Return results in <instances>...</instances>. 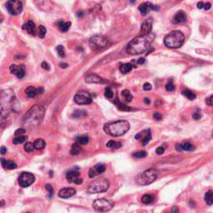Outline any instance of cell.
Here are the masks:
<instances>
[{
    "instance_id": "2",
    "label": "cell",
    "mask_w": 213,
    "mask_h": 213,
    "mask_svg": "<svg viewBox=\"0 0 213 213\" xmlns=\"http://www.w3.org/2000/svg\"><path fill=\"white\" fill-rule=\"evenodd\" d=\"M150 39L147 38V35H141L136 37L131 41L127 46V52L130 54H141L147 51L148 48Z\"/></svg>"
},
{
    "instance_id": "56",
    "label": "cell",
    "mask_w": 213,
    "mask_h": 213,
    "mask_svg": "<svg viewBox=\"0 0 213 213\" xmlns=\"http://www.w3.org/2000/svg\"><path fill=\"white\" fill-rule=\"evenodd\" d=\"M82 182H83V181H82V179L79 178V177H78V178L76 179V180H75V182H73V183H75V184L79 185V184H82Z\"/></svg>"
},
{
    "instance_id": "47",
    "label": "cell",
    "mask_w": 213,
    "mask_h": 213,
    "mask_svg": "<svg viewBox=\"0 0 213 213\" xmlns=\"http://www.w3.org/2000/svg\"><path fill=\"white\" fill-rule=\"evenodd\" d=\"M153 118L156 120V121H160L161 120V118H162V115H161L160 112H156L153 113Z\"/></svg>"
},
{
    "instance_id": "6",
    "label": "cell",
    "mask_w": 213,
    "mask_h": 213,
    "mask_svg": "<svg viewBox=\"0 0 213 213\" xmlns=\"http://www.w3.org/2000/svg\"><path fill=\"white\" fill-rule=\"evenodd\" d=\"M109 188V182L105 178H99L91 182L87 187V191L89 194H96L105 192Z\"/></svg>"
},
{
    "instance_id": "3",
    "label": "cell",
    "mask_w": 213,
    "mask_h": 213,
    "mask_svg": "<svg viewBox=\"0 0 213 213\" xmlns=\"http://www.w3.org/2000/svg\"><path fill=\"white\" fill-rule=\"evenodd\" d=\"M130 128L129 122L126 120H118L105 124L104 131L112 137H121L128 132Z\"/></svg>"
},
{
    "instance_id": "40",
    "label": "cell",
    "mask_w": 213,
    "mask_h": 213,
    "mask_svg": "<svg viewBox=\"0 0 213 213\" xmlns=\"http://www.w3.org/2000/svg\"><path fill=\"white\" fill-rule=\"evenodd\" d=\"M147 156V152L145 151H140V152H136L133 154V156L136 158H144Z\"/></svg>"
},
{
    "instance_id": "44",
    "label": "cell",
    "mask_w": 213,
    "mask_h": 213,
    "mask_svg": "<svg viewBox=\"0 0 213 213\" xmlns=\"http://www.w3.org/2000/svg\"><path fill=\"white\" fill-rule=\"evenodd\" d=\"M166 89L168 92H172V91H173L175 89V85L173 84L171 81H169L167 83V85H166Z\"/></svg>"
},
{
    "instance_id": "30",
    "label": "cell",
    "mask_w": 213,
    "mask_h": 213,
    "mask_svg": "<svg viewBox=\"0 0 213 213\" xmlns=\"http://www.w3.org/2000/svg\"><path fill=\"white\" fill-rule=\"evenodd\" d=\"M204 200H205V202L209 206L213 205V191H208L205 195Z\"/></svg>"
},
{
    "instance_id": "19",
    "label": "cell",
    "mask_w": 213,
    "mask_h": 213,
    "mask_svg": "<svg viewBox=\"0 0 213 213\" xmlns=\"http://www.w3.org/2000/svg\"><path fill=\"white\" fill-rule=\"evenodd\" d=\"M85 81L88 83H98V84H100V83H103L104 82L103 79L95 73H89V74L87 75L86 78H85Z\"/></svg>"
},
{
    "instance_id": "13",
    "label": "cell",
    "mask_w": 213,
    "mask_h": 213,
    "mask_svg": "<svg viewBox=\"0 0 213 213\" xmlns=\"http://www.w3.org/2000/svg\"><path fill=\"white\" fill-rule=\"evenodd\" d=\"M152 9V10H155V11H157L160 9V7L158 6H155L153 4H152L151 3L149 2H147V3H141L138 7V10L140 11V13H142V15H147L148 13V12Z\"/></svg>"
},
{
    "instance_id": "17",
    "label": "cell",
    "mask_w": 213,
    "mask_h": 213,
    "mask_svg": "<svg viewBox=\"0 0 213 213\" xmlns=\"http://www.w3.org/2000/svg\"><path fill=\"white\" fill-rule=\"evenodd\" d=\"M152 29V18L146 19L143 23H142V28H141V32L142 35H149V34Z\"/></svg>"
},
{
    "instance_id": "8",
    "label": "cell",
    "mask_w": 213,
    "mask_h": 213,
    "mask_svg": "<svg viewBox=\"0 0 213 213\" xmlns=\"http://www.w3.org/2000/svg\"><path fill=\"white\" fill-rule=\"evenodd\" d=\"M89 44L93 50L99 51L108 46L109 41L106 37H104L103 35H94L90 38Z\"/></svg>"
},
{
    "instance_id": "59",
    "label": "cell",
    "mask_w": 213,
    "mask_h": 213,
    "mask_svg": "<svg viewBox=\"0 0 213 213\" xmlns=\"http://www.w3.org/2000/svg\"><path fill=\"white\" fill-rule=\"evenodd\" d=\"M144 63H145V58H139L138 61V64H143Z\"/></svg>"
},
{
    "instance_id": "58",
    "label": "cell",
    "mask_w": 213,
    "mask_h": 213,
    "mask_svg": "<svg viewBox=\"0 0 213 213\" xmlns=\"http://www.w3.org/2000/svg\"><path fill=\"white\" fill-rule=\"evenodd\" d=\"M68 66V64H64V63H60V64H59V67H61L62 68H67Z\"/></svg>"
},
{
    "instance_id": "41",
    "label": "cell",
    "mask_w": 213,
    "mask_h": 213,
    "mask_svg": "<svg viewBox=\"0 0 213 213\" xmlns=\"http://www.w3.org/2000/svg\"><path fill=\"white\" fill-rule=\"evenodd\" d=\"M46 33H47L46 28H45L44 26H43V25H40V26L38 27V36L40 37L41 38H43L45 37V35H46Z\"/></svg>"
},
{
    "instance_id": "39",
    "label": "cell",
    "mask_w": 213,
    "mask_h": 213,
    "mask_svg": "<svg viewBox=\"0 0 213 213\" xmlns=\"http://www.w3.org/2000/svg\"><path fill=\"white\" fill-rule=\"evenodd\" d=\"M35 149L34 143L33 142H27L24 145V151L27 152H32Z\"/></svg>"
},
{
    "instance_id": "33",
    "label": "cell",
    "mask_w": 213,
    "mask_h": 213,
    "mask_svg": "<svg viewBox=\"0 0 213 213\" xmlns=\"http://www.w3.org/2000/svg\"><path fill=\"white\" fill-rule=\"evenodd\" d=\"M122 96L124 98V99L127 101V102H131L132 100H133V95H132V93L129 92L128 90L127 89H125V90H123V91H122Z\"/></svg>"
},
{
    "instance_id": "36",
    "label": "cell",
    "mask_w": 213,
    "mask_h": 213,
    "mask_svg": "<svg viewBox=\"0 0 213 213\" xmlns=\"http://www.w3.org/2000/svg\"><path fill=\"white\" fill-rule=\"evenodd\" d=\"M87 116V112L83 110H77L75 111L74 113L73 114V117L75 118H80V117H84Z\"/></svg>"
},
{
    "instance_id": "37",
    "label": "cell",
    "mask_w": 213,
    "mask_h": 213,
    "mask_svg": "<svg viewBox=\"0 0 213 213\" xmlns=\"http://www.w3.org/2000/svg\"><path fill=\"white\" fill-rule=\"evenodd\" d=\"M27 139H28L27 136H19V137H17L13 140V143L15 144V145L16 144H21L24 142Z\"/></svg>"
},
{
    "instance_id": "43",
    "label": "cell",
    "mask_w": 213,
    "mask_h": 213,
    "mask_svg": "<svg viewBox=\"0 0 213 213\" xmlns=\"http://www.w3.org/2000/svg\"><path fill=\"white\" fill-rule=\"evenodd\" d=\"M116 103H117V107H118V108L120 110H123V111H130V110H132L129 107H127L126 105H124V104H122V103H119L118 101H116Z\"/></svg>"
},
{
    "instance_id": "42",
    "label": "cell",
    "mask_w": 213,
    "mask_h": 213,
    "mask_svg": "<svg viewBox=\"0 0 213 213\" xmlns=\"http://www.w3.org/2000/svg\"><path fill=\"white\" fill-rule=\"evenodd\" d=\"M57 52H58L59 57H61V58L65 57V52H64V47L63 45H58L57 47Z\"/></svg>"
},
{
    "instance_id": "5",
    "label": "cell",
    "mask_w": 213,
    "mask_h": 213,
    "mask_svg": "<svg viewBox=\"0 0 213 213\" xmlns=\"http://www.w3.org/2000/svg\"><path fill=\"white\" fill-rule=\"evenodd\" d=\"M0 100H1V113L3 117L13 106V102L15 100V94L11 89L3 90L1 92Z\"/></svg>"
},
{
    "instance_id": "62",
    "label": "cell",
    "mask_w": 213,
    "mask_h": 213,
    "mask_svg": "<svg viewBox=\"0 0 213 213\" xmlns=\"http://www.w3.org/2000/svg\"><path fill=\"white\" fill-rule=\"evenodd\" d=\"M28 213H30V212H28Z\"/></svg>"
},
{
    "instance_id": "51",
    "label": "cell",
    "mask_w": 213,
    "mask_h": 213,
    "mask_svg": "<svg viewBox=\"0 0 213 213\" xmlns=\"http://www.w3.org/2000/svg\"><path fill=\"white\" fill-rule=\"evenodd\" d=\"M193 118L195 119V120H199L200 118H201V117H202V115H201V113L199 112H196L194 114H193Z\"/></svg>"
},
{
    "instance_id": "10",
    "label": "cell",
    "mask_w": 213,
    "mask_h": 213,
    "mask_svg": "<svg viewBox=\"0 0 213 213\" xmlns=\"http://www.w3.org/2000/svg\"><path fill=\"white\" fill-rule=\"evenodd\" d=\"M7 9L12 15H17L23 11V2L18 0H9L6 3Z\"/></svg>"
},
{
    "instance_id": "16",
    "label": "cell",
    "mask_w": 213,
    "mask_h": 213,
    "mask_svg": "<svg viewBox=\"0 0 213 213\" xmlns=\"http://www.w3.org/2000/svg\"><path fill=\"white\" fill-rule=\"evenodd\" d=\"M43 92V87H39V88H35L34 87L30 86L26 90V95L28 98H35L37 96H38L39 94H42Z\"/></svg>"
},
{
    "instance_id": "49",
    "label": "cell",
    "mask_w": 213,
    "mask_h": 213,
    "mask_svg": "<svg viewBox=\"0 0 213 213\" xmlns=\"http://www.w3.org/2000/svg\"><path fill=\"white\" fill-rule=\"evenodd\" d=\"M143 89L145 91H149V90L152 89V85L150 84L149 82H146V83H144Z\"/></svg>"
},
{
    "instance_id": "54",
    "label": "cell",
    "mask_w": 213,
    "mask_h": 213,
    "mask_svg": "<svg viewBox=\"0 0 213 213\" xmlns=\"http://www.w3.org/2000/svg\"><path fill=\"white\" fill-rule=\"evenodd\" d=\"M7 152H8L7 148H6L4 146H3V147H1V150H0V152H1V154H2V155H4L5 153H7Z\"/></svg>"
},
{
    "instance_id": "7",
    "label": "cell",
    "mask_w": 213,
    "mask_h": 213,
    "mask_svg": "<svg viewBox=\"0 0 213 213\" xmlns=\"http://www.w3.org/2000/svg\"><path fill=\"white\" fill-rule=\"evenodd\" d=\"M158 177V172L155 169H148L142 173H140L136 177L137 184L140 186H147L152 183Z\"/></svg>"
},
{
    "instance_id": "50",
    "label": "cell",
    "mask_w": 213,
    "mask_h": 213,
    "mask_svg": "<svg viewBox=\"0 0 213 213\" xmlns=\"http://www.w3.org/2000/svg\"><path fill=\"white\" fill-rule=\"evenodd\" d=\"M41 66H42V68H43V69H45V70L50 69V66H49V64H47L46 62H43L42 64H41Z\"/></svg>"
},
{
    "instance_id": "46",
    "label": "cell",
    "mask_w": 213,
    "mask_h": 213,
    "mask_svg": "<svg viewBox=\"0 0 213 213\" xmlns=\"http://www.w3.org/2000/svg\"><path fill=\"white\" fill-rule=\"evenodd\" d=\"M26 133V130H25L24 128H18V129H17V130L15 131L14 135H15L16 137H19V136H22L23 133Z\"/></svg>"
},
{
    "instance_id": "9",
    "label": "cell",
    "mask_w": 213,
    "mask_h": 213,
    "mask_svg": "<svg viewBox=\"0 0 213 213\" xmlns=\"http://www.w3.org/2000/svg\"><path fill=\"white\" fill-rule=\"evenodd\" d=\"M93 208L99 212H107L114 207V202L106 198H100L95 200L92 203Z\"/></svg>"
},
{
    "instance_id": "23",
    "label": "cell",
    "mask_w": 213,
    "mask_h": 213,
    "mask_svg": "<svg viewBox=\"0 0 213 213\" xmlns=\"http://www.w3.org/2000/svg\"><path fill=\"white\" fill-rule=\"evenodd\" d=\"M23 29H25L27 30V32L29 33V34L31 35H35L36 34V27H35V23L32 21V20H29L27 22V23L25 25H23Z\"/></svg>"
},
{
    "instance_id": "52",
    "label": "cell",
    "mask_w": 213,
    "mask_h": 213,
    "mask_svg": "<svg viewBox=\"0 0 213 213\" xmlns=\"http://www.w3.org/2000/svg\"><path fill=\"white\" fill-rule=\"evenodd\" d=\"M170 213H179V208L177 206H174L171 208Z\"/></svg>"
},
{
    "instance_id": "57",
    "label": "cell",
    "mask_w": 213,
    "mask_h": 213,
    "mask_svg": "<svg viewBox=\"0 0 213 213\" xmlns=\"http://www.w3.org/2000/svg\"><path fill=\"white\" fill-rule=\"evenodd\" d=\"M204 3H202V2H200V3H197V8H199V9H202V8H204Z\"/></svg>"
},
{
    "instance_id": "27",
    "label": "cell",
    "mask_w": 213,
    "mask_h": 213,
    "mask_svg": "<svg viewBox=\"0 0 213 213\" xmlns=\"http://www.w3.org/2000/svg\"><path fill=\"white\" fill-rule=\"evenodd\" d=\"M133 66L132 64H122L120 65L119 69H120V72H121L122 73L126 74V73H130L133 70Z\"/></svg>"
},
{
    "instance_id": "25",
    "label": "cell",
    "mask_w": 213,
    "mask_h": 213,
    "mask_svg": "<svg viewBox=\"0 0 213 213\" xmlns=\"http://www.w3.org/2000/svg\"><path fill=\"white\" fill-rule=\"evenodd\" d=\"M57 25H58L59 30L64 33V32L68 31V29H69L70 27H71V23H70V22L64 23V20H58V22H57Z\"/></svg>"
},
{
    "instance_id": "38",
    "label": "cell",
    "mask_w": 213,
    "mask_h": 213,
    "mask_svg": "<svg viewBox=\"0 0 213 213\" xmlns=\"http://www.w3.org/2000/svg\"><path fill=\"white\" fill-rule=\"evenodd\" d=\"M104 95H105V97L107 98H108V99H112V98H113V96H114V93H113V91L111 89V87H107L106 88H105V92H104Z\"/></svg>"
},
{
    "instance_id": "60",
    "label": "cell",
    "mask_w": 213,
    "mask_h": 213,
    "mask_svg": "<svg viewBox=\"0 0 213 213\" xmlns=\"http://www.w3.org/2000/svg\"><path fill=\"white\" fill-rule=\"evenodd\" d=\"M144 103L146 104H150V100L149 98H144Z\"/></svg>"
},
{
    "instance_id": "11",
    "label": "cell",
    "mask_w": 213,
    "mask_h": 213,
    "mask_svg": "<svg viewBox=\"0 0 213 213\" xmlns=\"http://www.w3.org/2000/svg\"><path fill=\"white\" fill-rule=\"evenodd\" d=\"M92 96L86 91H79L74 96V102L78 105L89 104L92 103Z\"/></svg>"
},
{
    "instance_id": "4",
    "label": "cell",
    "mask_w": 213,
    "mask_h": 213,
    "mask_svg": "<svg viewBox=\"0 0 213 213\" xmlns=\"http://www.w3.org/2000/svg\"><path fill=\"white\" fill-rule=\"evenodd\" d=\"M184 41V34L178 30H175L165 37L164 44L169 48H178L183 45Z\"/></svg>"
},
{
    "instance_id": "34",
    "label": "cell",
    "mask_w": 213,
    "mask_h": 213,
    "mask_svg": "<svg viewBox=\"0 0 213 213\" xmlns=\"http://www.w3.org/2000/svg\"><path fill=\"white\" fill-rule=\"evenodd\" d=\"M107 147H109V148H120L122 147L121 142H115V141H109L108 143H107Z\"/></svg>"
},
{
    "instance_id": "14",
    "label": "cell",
    "mask_w": 213,
    "mask_h": 213,
    "mask_svg": "<svg viewBox=\"0 0 213 213\" xmlns=\"http://www.w3.org/2000/svg\"><path fill=\"white\" fill-rule=\"evenodd\" d=\"M105 171H106V166L104 164H102V163H98L93 167L90 168V170L88 172V175H89L90 178H93V177H95L104 172Z\"/></svg>"
},
{
    "instance_id": "55",
    "label": "cell",
    "mask_w": 213,
    "mask_h": 213,
    "mask_svg": "<svg viewBox=\"0 0 213 213\" xmlns=\"http://www.w3.org/2000/svg\"><path fill=\"white\" fill-rule=\"evenodd\" d=\"M211 7H212V4L210 3H207L204 4V9L205 10H209L211 8Z\"/></svg>"
},
{
    "instance_id": "28",
    "label": "cell",
    "mask_w": 213,
    "mask_h": 213,
    "mask_svg": "<svg viewBox=\"0 0 213 213\" xmlns=\"http://www.w3.org/2000/svg\"><path fill=\"white\" fill-rule=\"evenodd\" d=\"M81 152V147L79 146V144L78 142L76 143H73L72 145V147H71V150H70V154L71 155L73 156H77Z\"/></svg>"
},
{
    "instance_id": "31",
    "label": "cell",
    "mask_w": 213,
    "mask_h": 213,
    "mask_svg": "<svg viewBox=\"0 0 213 213\" xmlns=\"http://www.w3.org/2000/svg\"><path fill=\"white\" fill-rule=\"evenodd\" d=\"M34 146L35 149L42 150L45 147L46 143H45L44 140H43V139H37L34 142Z\"/></svg>"
},
{
    "instance_id": "32",
    "label": "cell",
    "mask_w": 213,
    "mask_h": 213,
    "mask_svg": "<svg viewBox=\"0 0 213 213\" xmlns=\"http://www.w3.org/2000/svg\"><path fill=\"white\" fill-rule=\"evenodd\" d=\"M77 142L81 145H87V144L89 142V138L87 136H80V137H78L77 138Z\"/></svg>"
},
{
    "instance_id": "48",
    "label": "cell",
    "mask_w": 213,
    "mask_h": 213,
    "mask_svg": "<svg viewBox=\"0 0 213 213\" xmlns=\"http://www.w3.org/2000/svg\"><path fill=\"white\" fill-rule=\"evenodd\" d=\"M164 152H165V148H164L163 147H157V148L156 149V153L157 155H161V154H163Z\"/></svg>"
},
{
    "instance_id": "53",
    "label": "cell",
    "mask_w": 213,
    "mask_h": 213,
    "mask_svg": "<svg viewBox=\"0 0 213 213\" xmlns=\"http://www.w3.org/2000/svg\"><path fill=\"white\" fill-rule=\"evenodd\" d=\"M207 103L208 105H210V106H213V95L212 96H211V97L207 100Z\"/></svg>"
},
{
    "instance_id": "18",
    "label": "cell",
    "mask_w": 213,
    "mask_h": 213,
    "mask_svg": "<svg viewBox=\"0 0 213 213\" xmlns=\"http://www.w3.org/2000/svg\"><path fill=\"white\" fill-rule=\"evenodd\" d=\"M76 194V190L73 187H68V188H64L62 190L59 191L58 192V196L61 198H69L71 196H74Z\"/></svg>"
},
{
    "instance_id": "1",
    "label": "cell",
    "mask_w": 213,
    "mask_h": 213,
    "mask_svg": "<svg viewBox=\"0 0 213 213\" xmlns=\"http://www.w3.org/2000/svg\"><path fill=\"white\" fill-rule=\"evenodd\" d=\"M44 113L45 109L42 105L36 104L33 106L23 117V125L29 127L39 126L43 119Z\"/></svg>"
},
{
    "instance_id": "24",
    "label": "cell",
    "mask_w": 213,
    "mask_h": 213,
    "mask_svg": "<svg viewBox=\"0 0 213 213\" xmlns=\"http://www.w3.org/2000/svg\"><path fill=\"white\" fill-rule=\"evenodd\" d=\"M79 176H80V172H79L73 170V171H69V172H67V174H66V178H67V180L69 182H74L75 180L78 178Z\"/></svg>"
},
{
    "instance_id": "20",
    "label": "cell",
    "mask_w": 213,
    "mask_h": 213,
    "mask_svg": "<svg viewBox=\"0 0 213 213\" xmlns=\"http://www.w3.org/2000/svg\"><path fill=\"white\" fill-rule=\"evenodd\" d=\"M176 149L177 152H182V151H186V152H192L195 150L194 146L190 142H186L182 144H176Z\"/></svg>"
},
{
    "instance_id": "29",
    "label": "cell",
    "mask_w": 213,
    "mask_h": 213,
    "mask_svg": "<svg viewBox=\"0 0 213 213\" xmlns=\"http://www.w3.org/2000/svg\"><path fill=\"white\" fill-rule=\"evenodd\" d=\"M151 139H152V133H151V130H150V129H147V130L146 131V133H145V135L143 136V138H142V145H143V146H147V144L149 143V142L151 141Z\"/></svg>"
},
{
    "instance_id": "15",
    "label": "cell",
    "mask_w": 213,
    "mask_h": 213,
    "mask_svg": "<svg viewBox=\"0 0 213 213\" xmlns=\"http://www.w3.org/2000/svg\"><path fill=\"white\" fill-rule=\"evenodd\" d=\"M9 70L13 74H14L17 78H22L24 77L25 75V68L23 65H15V64H13L10 66Z\"/></svg>"
},
{
    "instance_id": "22",
    "label": "cell",
    "mask_w": 213,
    "mask_h": 213,
    "mask_svg": "<svg viewBox=\"0 0 213 213\" xmlns=\"http://www.w3.org/2000/svg\"><path fill=\"white\" fill-rule=\"evenodd\" d=\"M1 163H2V166L4 167L5 169H8V170L16 169L17 167V164L15 162H13L11 160H6L4 158L1 159Z\"/></svg>"
},
{
    "instance_id": "61",
    "label": "cell",
    "mask_w": 213,
    "mask_h": 213,
    "mask_svg": "<svg viewBox=\"0 0 213 213\" xmlns=\"http://www.w3.org/2000/svg\"><path fill=\"white\" fill-rule=\"evenodd\" d=\"M212 137H213V133H212Z\"/></svg>"
},
{
    "instance_id": "35",
    "label": "cell",
    "mask_w": 213,
    "mask_h": 213,
    "mask_svg": "<svg viewBox=\"0 0 213 213\" xmlns=\"http://www.w3.org/2000/svg\"><path fill=\"white\" fill-rule=\"evenodd\" d=\"M182 95L188 98L189 100H194L196 98V94L190 90H184L182 91Z\"/></svg>"
},
{
    "instance_id": "21",
    "label": "cell",
    "mask_w": 213,
    "mask_h": 213,
    "mask_svg": "<svg viewBox=\"0 0 213 213\" xmlns=\"http://www.w3.org/2000/svg\"><path fill=\"white\" fill-rule=\"evenodd\" d=\"M187 17L186 14L185 13L184 11H178L173 17V23L176 24H179V23H183L186 21Z\"/></svg>"
},
{
    "instance_id": "45",
    "label": "cell",
    "mask_w": 213,
    "mask_h": 213,
    "mask_svg": "<svg viewBox=\"0 0 213 213\" xmlns=\"http://www.w3.org/2000/svg\"><path fill=\"white\" fill-rule=\"evenodd\" d=\"M45 187H46L47 191H48V193H49L48 197H49V198H51L52 195H53V188H52V186H51L50 184H47Z\"/></svg>"
},
{
    "instance_id": "26",
    "label": "cell",
    "mask_w": 213,
    "mask_h": 213,
    "mask_svg": "<svg viewBox=\"0 0 213 213\" xmlns=\"http://www.w3.org/2000/svg\"><path fill=\"white\" fill-rule=\"evenodd\" d=\"M141 201L143 204L148 205V204H151L155 201V196L152 194H144L141 198Z\"/></svg>"
},
{
    "instance_id": "12",
    "label": "cell",
    "mask_w": 213,
    "mask_h": 213,
    "mask_svg": "<svg viewBox=\"0 0 213 213\" xmlns=\"http://www.w3.org/2000/svg\"><path fill=\"white\" fill-rule=\"evenodd\" d=\"M35 181V177L34 174L30 172H23L20 174L18 177V184L22 187H28L32 185Z\"/></svg>"
}]
</instances>
